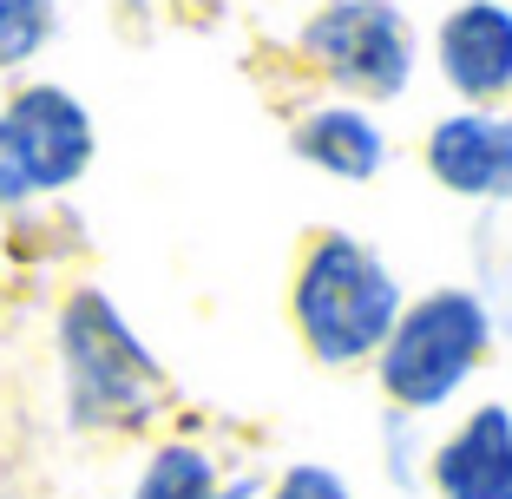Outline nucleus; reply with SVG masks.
Wrapping results in <instances>:
<instances>
[{
    "label": "nucleus",
    "mask_w": 512,
    "mask_h": 499,
    "mask_svg": "<svg viewBox=\"0 0 512 499\" xmlns=\"http://www.w3.org/2000/svg\"><path fill=\"white\" fill-rule=\"evenodd\" d=\"M394 316H401V289L355 237H322L309 250L296 276V322L316 348V362L348 368L375 355L388 342Z\"/></svg>",
    "instance_id": "1"
},
{
    "label": "nucleus",
    "mask_w": 512,
    "mask_h": 499,
    "mask_svg": "<svg viewBox=\"0 0 512 499\" xmlns=\"http://www.w3.org/2000/svg\"><path fill=\"white\" fill-rule=\"evenodd\" d=\"M486 303L467 289H434L414 309H401L381 342V388L401 408H440L473 375L486 348Z\"/></svg>",
    "instance_id": "2"
},
{
    "label": "nucleus",
    "mask_w": 512,
    "mask_h": 499,
    "mask_svg": "<svg viewBox=\"0 0 512 499\" xmlns=\"http://www.w3.org/2000/svg\"><path fill=\"white\" fill-rule=\"evenodd\" d=\"M66 348V381H73V414L79 421L125 427L158 401V362L145 355L132 329L119 322V309L99 289H79L60 322Z\"/></svg>",
    "instance_id": "3"
},
{
    "label": "nucleus",
    "mask_w": 512,
    "mask_h": 499,
    "mask_svg": "<svg viewBox=\"0 0 512 499\" xmlns=\"http://www.w3.org/2000/svg\"><path fill=\"white\" fill-rule=\"evenodd\" d=\"M92 165V119L73 92L33 86L0 112V204L60 191Z\"/></svg>",
    "instance_id": "4"
},
{
    "label": "nucleus",
    "mask_w": 512,
    "mask_h": 499,
    "mask_svg": "<svg viewBox=\"0 0 512 499\" xmlns=\"http://www.w3.org/2000/svg\"><path fill=\"white\" fill-rule=\"evenodd\" d=\"M302 53L329 73L335 86L368 92V99H394L414 79V33L388 0H335L302 27Z\"/></svg>",
    "instance_id": "5"
},
{
    "label": "nucleus",
    "mask_w": 512,
    "mask_h": 499,
    "mask_svg": "<svg viewBox=\"0 0 512 499\" xmlns=\"http://www.w3.org/2000/svg\"><path fill=\"white\" fill-rule=\"evenodd\" d=\"M427 171L447 191L467 197H512V119L460 112L427 132Z\"/></svg>",
    "instance_id": "6"
},
{
    "label": "nucleus",
    "mask_w": 512,
    "mask_h": 499,
    "mask_svg": "<svg viewBox=\"0 0 512 499\" xmlns=\"http://www.w3.org/2000/svg\"><path fill=\"white\" fill-rule=\"evenodd\" d=\"M440 73L467 99L512 92V14L499 0H467L440 20Z\"/></svg>",
    "instance_id": "7"
},
{
    "label": "nucleus",
    "mask_w": 512,
    "mask_h": 499,
    "mask_svg": "<svg viewBox=\"0 0 512 499\" xmlns=\"http://www.w3.org/2000/svg\"><path fill=\"white\" fill-rule=\"evenodd\" d=\"M440 499H512V414L480 408L434 454Z\"/></svg>",
    "instance_id": "8"
},
{
    "label": "nucleus",
    "mask_w": 512,
    "mask_h": 499,
    "mask_svg": "<svg viewBox=\"0 0 512 499\" xmlns=\"http://www.w3.org/2000/svg\"><path fill=\"white\" fill-rule=\"evenodd\" d=\"M296 152L309 158V165H322L329 178H375L381 171V125L368 119V112L355 106H329V112H309V119L296 125Z\"/></svg>",
    "instance_id": "9"
},
{
    "label": "nucleus",
    "mask_w": 512,
    "mask_h": 499,
    "mask_svg": "<svg viewBox=\"0 0 512 499\" xmlns=\"http://www.w3.org/2000/svg\"><path fill=\"white\" fill-rule=\"evenodd\" d=\"M138 499H256L250 480H217L211 454H197V447H165V454L145 467L138 480Z\"/></svg>",
    "instance_id": "10"
},
{
    "label": "nucleus",
    "mask_w": 512,
    "mask_h": 499,
    "mask_svg": "<svg viewBox=\"0 0 512 499\" xmlns=\"http://www.w3.org/2000/svg\"><path fill=\"white\" fill-rule=\"evenodd\" d=\"M53 33V0H0V66L33 60Z\"/></svg>",
    "instance_id": "11"
},
{
    "label": "nucleus",
    "mask_w": 512,
    "mask_h": 499,
    "mask_svg": "<svg viewBox=\"0 0 512 499\" xmlns=\"http://www.w3.org/2000/svg\"><path fill=\"white\" fill-rule=\"evenodd\" d=\"M270 499H355V493H348L329 467H289L283 480H276Z\"/></svg>",
    "instance_id": "12"
}]
</instances>
